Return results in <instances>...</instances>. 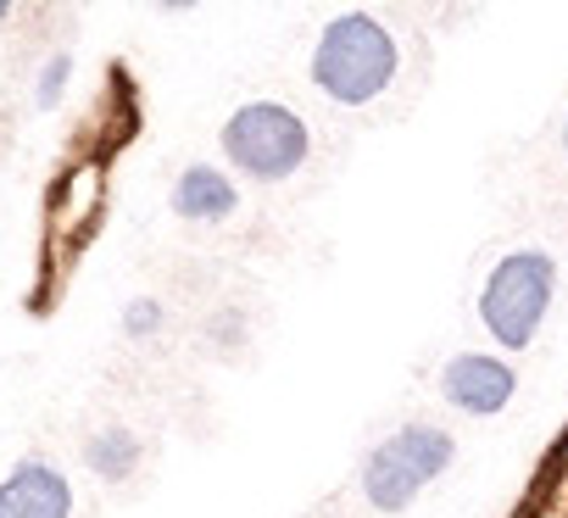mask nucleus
<instances>
[{
	"label": "nucleus",
	"instance_id": "obj_12",
	"mask_svg": "<svg viewBox=\"0 0 568 518\" xmlns=\"http://www.w3.org/2000/svg\"><path fill=\"white\" fill-rule=\"evenodd\" d=\"M162 7H201V0H162Z\"/></svg>",
	"mask_w": 568,
	"mask_h": 518
},
{
	"label": "nucleus",
	"instance_id": "obj_7",
	"mask_svg": "<svg viewBox=\"0 0 568 518\" xmlns=\"http://www.w3.org/2000/svg\"><path fill=\"white\" fill-rule=\"evenodd\" d=\"M234 206H240L234 179H229V173H217V167H206V162L184 167V173H179V184H173V212H179V217H190V223H217V217H229Z\"/></svg>",
	"mask_w": 568,
	"mask_h": 518
},
{
	"label": "nucleus",
	"instance_id": "obj_10",
	"mask_svg": "<svg viewBox=\"0 0 568 518\" xmlns=\"http://www.w3.org/2000/svg\"><path fill=\"white\" fill-rule=\"evenodd\" d=\"M129 329H140V335H145V329H156V307H151V302H140V313H129Z\"/></svg>",
	"mask_w": 568,
	"mask_h": 518
},
{
	"label": "nucleus",
	"instance_id": "obj_6",
	"mask_svg": "<svg viewBox=\"0 0 568 518\" xmlns=\"http://www.w3.org/2000/svg\"><path fill=\"white\" fill-rule=\"evenodd\" d=\"M0 518H73V485L62 468L29 457L0 479Z\"/></svg>",
	"mask_w": 568,
	"mask_h": 518
},
{
	"label": "nucleus",
	"instance_id": "obj_5",
	"mask_svg": "<svg viewBox=\"0 0 568 518\" xmlns=\"http://www.w3.org/2000/svg\"><path fill=\"white\" fill-rule=\"evenodd\" d=\"M513 390H518V374H513L501 357H490V352H463V357H452V363L440 368V396H446L457 413H468V418L501 413V407L513 402Z\"/></svg>",
	"mask_w": 568,
	"mask_h": 518
},
{
	"label": "nucleus",
	"instance_id": "obj_9",
	"mask_svg": "<svg viewBox=\"0 0 568 518\" xmlns=\"http://www.w3.org/2000/svg\"><path fill=\"white\" fill-rule=\"evenodd\" d=\"M68 73H73V62H68V57H51V68L40 73V90H34V95H40V106H45V112L62 101V90H68Z\"/></svg>",
	"mask_w": 568,
	"mask_h": 518
},
{
	"label": "nucleus",
	"instance_id": "obj_1",
	"mask_svg": "<svg viewBox=\"0 0 568 518\" xmlns=\"http://www.w3.org/2000/svg\"><path fill=\"white\" fill-rule=\"evenodd\" d=\"M396 62H402V51L379 18L341 12L335 23H324V34L313 45V84L335 106H368L390 90Z\"/></svg>",
	"mask_w": 568,
	"mask_h": 518
},
{
	"label": "nucleus",
	"instance_id": "obj_13",
	"mask_svg": "<svg viewBox=\"0 0 568 518\" xmlns=\"http://www.w3.org/2000/svg\"><path fill=\"white\" fill-rule=\"evenodd\" d=\"M562 151H568V129H562Z\"/></svg>",
	"mask_w": 568,
	"mask_h": 518
},
{
	"label": "nucleus",
	"instance_id": "obj_3",
	"mask_svg": "<svg viewBox=\"0 0 568 518\" xmlns=\"http://www.w3.org/2000/svg\"><path fill=\"white\" fill-rule=\"evenodd\" d=\"M457 457V440L435 424H402L363 457V496L379 512H407L435 474H446Z\"/></svg>",
	"mask_w": 568,
	"mask_h": 518
},
{
	"label": "nucleus",
	"instance_id": "obj_11",
	"mask_svg": "<svg viewBox=\"0 0 568 518\" xmlns=\"http://www.w3.org/2000/svg\"><path fill=\"white\" fill-rule=\"evenodd\" d=\"M12 7H18V0H0V23H7V18H12Z\"/></svg>",
	"mask_w": 568,
	"mask_h": 518
},
{
	"label": "nucleus",
	"instance_id": "obj_2",
	"mask_svg": "<svg viewBox=\"0 0 568 518\" xmlns=\"http://www.w3.org/2000/svg\"><path fill=\"white\" fill-rule=\"evenodd\" d=\"M557 296V263L546 251H507L501 263L490 268L485 291H479V324L490 329L496 346L507 352H524L540 324H546V307Z\"/></svg>",
	"mask_w": 568,
	"mask_h": 518
},
{
	"label": "nucleus",
	"instance_id": "obj_4",
	"mask_svg": "<svg viewBox=\"0 0 568 518\" xmlns=\"http://www.w3.org/2000/svg\"><path fill=\"white\" fill-rule=\"evenodd\" d=\"M307 151H313V129L284 101H245L223 123V156L245 179H262V184L291 179L307 162Z\"/></svg>",
	"mask_w": 568,
	"mask_h": 518
},
{
	"label": "nucleus",
	"instance_id": "obj_8",
	"mask_svg": "<svg viewBox=\"0 0 568 518\" xmlns=\"http://www.w3.org/2000/svg\"><path fill=\"white\" fill-rule=\"evenodd\" d=\"M84 457H90V468H95L101 479H129L134 463H140V440H134L129 429H106V435H95V440L84 446Z\"/></svg>",
	"mask_w": 568,
	"mask_h": 518
}]
</instances>
